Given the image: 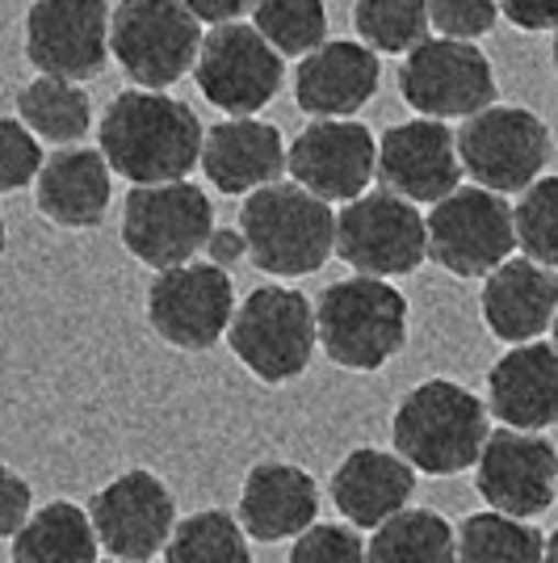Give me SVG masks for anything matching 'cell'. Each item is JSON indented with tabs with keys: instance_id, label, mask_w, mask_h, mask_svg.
<instances>
[{
	"instance_id": "cell-1",
	"label": "cell",
	"mask_w": 558,
	"mask_h": 563,
	"mask_svg": "<svg viewBox=\"0 0 558 563\" xmlns=\"http://www.w3.org/2000/svg\"><path fill=\"white\" fill-rule=\"evenodd\" d=\"M97 147L131 186L181 181L202 165L207 126L193 106L168 97L164 89H122L101 114Z\"/></svg>"
},
{
	"instance_id": "cell-2",
	"label": "cell",
	"mask_w": 558,
	"mask_h": 563,
	"mask_svg": "<svg viewBox=\"0 0 558 563\" xmlns=\"http://www.w3.org/2000/svg\"><path fill=\"white\" fill-rule=\"evenodd\" d=\"M491 438V404L454 378H428L399 399L391 442L424 475H462L479 467Z\"/></svg>"
},
{
	"instance_id": "cell-3",
	"label": "cell",
	"mask_w": 558,
	"mask_h": 563,
	"mask_svg": "<svg viewBox=\"0 0 558 563\" xmlns=\"http://www.w3.org/2000/svg\"><path fill=\"white\" fill-rule=\"evenodd\" d=\"M239 228L248 235V261L269 278L320 274L336 253V211L303 181H274L248 194L239 207Z\"/></svg>"
},
{
	"instance_id": "cell-4",
	"label": "cell",
	"mask_w": 558,
	"mask_h": 563,
	"mask_svg": "<svg viewBox=\"0 0 558 563\" xmlns=\"http://www.w3.org/2000/svg\"><path fill=\"white\" fill-rule=\"evenodd\" d=\"M320 350L353 375L382 371L408 345V299L387 278L353 274L320 290Z\"/></svg>"
},
{
	"instance_id": "cell-5",
	"label": "cell",
	"mask_w": 558,
	"mask_h": 563,
	"mask_svg": "<svg viewBox=\"0 0 558 563\" xmlns=\"http://www.w3.org/2000/svg\"><path fill=\"white\" fill-rule=\"evenodd\" d=\"M227 345L253 378L281 387L299 378L320 350V316L303 290L290 286H256L235 307Z\"/></svg>"
},
{
	"instance_id": "cell-6",
	"label": "cell",
	"mask_w": 558,
	"mask_h": 563,
	"mask_svg": "<svg viewBox=\"0 0 558 563\" xmlns=\"http://www.w3.org/2000/svg\"><path fill=\"white\" fill-rule=\"evenodd\" d=\"M202 18L186 0H118L114 47L118 68L140 89H172L198 68L202 55Z\"/></svg>"
},
{
	"instance_id": "cell-7",
	"label": "cell",
	"mask_w": 558,
	"mask_h": 563,
	"mask_svg": "<svg viewBox=\"0 0 558 563\" xmlns=\"http://www.w3.org/2000/svg\"><path fill=\"white\" fill-rule=\"evenodd\" d=\"M214 202L198 181H160V186H131L122 202V249L147 269H172L189 265L207 253L214 235Z\"/></svg>"
},
{
	"instance_id": "cell-8",
	"label": "cell",
	"mask_w": 558,
	"mask_h": 563,
	"mask_svg": "<svg viewBox=\"0 0 558 563\" xmlns=\"http://www.w3.org/2000/svg\"><path fill=\"white\" fill-rule=\"evenodd\" d=\"M336 257L357 274L408 278L428 261V214L395 189H366L336 214Z\"/></svg>"
},
{
	"instance_id": "cell-9",
	"label": "cell",
	"mask_w": 558,
	"mask_h": 563,
	"mask_svg": "<svg viewBox=\"0 0 558 563\" xmlns=\"http://www.w3.org/2000/svg\"><path fill=\"white\" fill-rule=\"evenodd\" d=\"M458 152L475 186L525 194L555 161V135L550 122L525 106H488L462 122Z\"/></svg>"
},
{
	"instance_id": "cell-10",
	"label": "cell",
	"mask_w": 558,
	"mask_h": 563,
	"mask_svg": "<svg viewBox=\"0 0 558 563\" xmlns=\"http://www.w3.org/2000/svg\"><path fill=\"white\" fill-rule=\"evenodd\" d=\"M521 249L516 211L488 186H458L428 211V261L454 278H488Z\"/></svg>"
},
{
	"instance_id": "cell-11",
	"label": "cell",
	"mask_w": 558,
	"mask_h": 563,
	"mask_svg": "<svg viewBox=\"0 0 558 563\" xmlns=\"http://www.w3.org/2000/svg\"><path fill=\"white\" fill-rule=\"evenodd\" d=\"M399 97L408 110L424 118H475L479 110L495 106L500 85L495 68L483 55L479 43L470 38H424L416 51L403 55L399 68Z\"/></svg>"
},
{
	"instance_id": "cell-12",
	"label": "cell",
	"mask_w": 558,
	"mask_h": 563,
	"mask_svg": "<svg viewBox=\"0 0 558 563\" xmlns=\"http://www.w3.org/2000/svg\"><path fill=\"white\" fill-rule=\"evenodd\" d=\"M198 93L214 110L232 118L260 114L286 85V55H281L256 22L210 25L202 55H198Z\"/></svg>"
},
{
	"instance_id": "cell-13",
	"label": "cell",
	"mask_w": 558,
	"mask_h": 563,
	"mask_svg": "<svg viewBox=\"0 0 558 563\" xmlns=\"http://www.w3.org/2000/svg\"><path fill=\"white\" fill-rule=\"evenodd\" d=\"M235 320V286L223 265L189 261L160 269L147 286V324L172 350H214Z\"/></svg>"
},
{
	"instance_id": "cell-14",
	"label": "cell",
	"mask_w": 558,
	"mask_h": 563,
	"mask_svg": "<svg viewBox=\"0 0 558 563\" xmlns=\"http://www.w3.org/2000/svg\"><path fill=\"white\" fill-rule=\"evenodd\" d=\"M110 0H34L25 9V59L43 76L93 80L114 59Z\"/></svg>"
},
{
	"instance_id": "cell-15",
	"label": "cell",
	"mask_w": 558,
	"mask_h": 563,
	"mask_svg": "<svg viewBox=\"0 0 558 563\" xmlns=\"http://www.w3.org/2000/svg\"><path fill=\"white\" fill-rule=\"evenodd\" d=\"M89 514H93L101 547L118 560L135 563H152L156 555H164V547L181 521L168 484L147 467H131L114 475L101 493H93Z\"/></svg>"
},
{
	"instance_id": "cell-16",
	"label": "cell",
	"mask_w": 558,
	"mask_h": 563,
	"mask_svg": "<svg viewBox=\"0 0 558 563\" xmlns=\"http://www.w3.org/2000/svg\"><path fill=\"white\" fill-rule=\"evenodd\" d=\"M475 488L500 514H546L558 496V446L534 429H491L475 467Z\"/></svg>"
},
{
	"instance_id": "cell-17",
	"label": "cell",
	"mask_w": 558,
	"mask_h": 563,
	"mask_svg": "<svg viewBox=\"0 0 558 563\" xmlns=\"http://www.w3.org/2000/svg\"><path fill=\"white\" fill-rule=\"evenodd\" d=\"M290 177L327 202H353L378 177V140L353 118H315L290 143Z\"/></svg>"
},
{
	"instance_id": "cell-18",
	"label": "cell",
	"mask_w": 558,
	"mask_h": 563,
	"mask_svg": "<svg viewBox=\"0 0 558 563\" xmlns=\"http://www.w3.org/2000/svg\"><path fill=\"white\" fill-rule=\"evenodd\" d=\"M462 152L458 131L442 118H412L395 122L378 135V181L412 202H442L462 181Z\"/></svg>"
},
{
	"instance_id": "cell-19",
	"label": "cell",
	"mask_w": 558,
	"mask_h": 563,
	"mask_svg": "<svg viewBox=\"0 0 558 563\" xmlns=\"http://www.w3.org/2000/svg\"><path fill=\"white\" fill-rule=\"evenodd\" d=\"M382 85V55L361 38H327L299 59L294 101L311 118H353Z\"/></svg>"
},
{
	"instance_id": "cell-20",
	"label": "cell",
	"mask_w": 558,
	"mask_h": 563,
	"mask_svg": "<svg viewBox=\"0 0 558 563\" xmlns=\"http://www.w3.org/2000/svg\"><path fill=\"white\" fill-rule=\"evenodd\" d=\"M479 311L488 332L504 345L542 341L558 316V274L534 257H509L483 278Z\"/></svg>"
},
{
	"instance_id": "cell-21",
	"label": "cell",
	"mask_w": 558,
	"mask_h": 563,
	"mask_svg": "<svg viewBox=\"0 0 558 563\" xmlns=\"http://www.w3.org/2000/svg\"><path fill=\"white\" fill-rule=\"evenodd\" d=\"M38 214L64 228V232H89L101 228V219L114 202V165L101 147H59L47 156V165L34 181Z\"/></svg>"
},
{
	"instance_id": "cell-22",
	"label": "cell",
	"mask_w": 558,
	"mask_h": 563,
	"mask_svg": "<svg viewBox=\"0 0 558 563\" xmlns=\"http://www.w3.org/2000/svg\"><path fill=\"white\" fill-rule=\"evenodd\" d=\"M202 173L219 194H256L260 186L281 181L290 173V147L281 140L274 122L260 118H223L207 126V147H202Z\"/></svg>"
},
{
	"instance_id": "cell-23",
	"label": "cell",
	"mask_w": 558,
	"mask_h": 563,
	"mask_svg": "<svg viewBox=\"0 0 558 563\" xmlns=\"http://www.w3.org/2000/svg\"><path fill=\"white\" fill-rule=\"evenodd\" d=\"M327 493L341 517H349L357 530H378L416 496V467L399 450L357 446L332 471Z\"/></svg>"
},
{
	"instance_id": "cell-24",
	"label": "cell",
	"mask_w": 558,
	"mask_h": 563,
	"mask_svg": "<svg viewBox=\"0 0 558 563\" xmlns=\"http://www.w3.org/2000/svg\"><path fill=\"white\" fill-rule=\"evenodd\" d=\"M491 417L512 429H555L558 424V345L525 341L512 345L488 371Z\"/></svg>"
},
{
	"instance_id": "cell-25",
	"label": "cell",
	"mask_w": 558,
	"mask_h": 563,
	"mask_svg": "<svg viewBox=\"0 0 558 563\" xmlns=\"http://www.w3.org/2000/svg\"><path fill=\"white\" fill-rule=\"evenodd\" d=\"M320 517V484L294 463H256L239 493V521L256 542L299 539Z\"/></svg>"
},
{
	"instance_id": "cell-26",
	"label": "cell",
	"mask_w": 558,
	"mask_h": 563,
	"mask_svg": "<svg viewBox=\"0 0 558 563\" xmlns=\"http://www.w3.org/2000/svg\"><path fill=\"white\" fill-rule=\"evenodd\" d=\"M97 551H105V547L97 539L93 514L71 500L43 505L9 539L13 563H97Z\"/></svg>"
},
{
	"instance_id": "cell-27",
	"label": "cell",
	"mask_w": 558,
	"mask_h": 563,
	"mask_svg": "<svg viewBox=\"0 0 558 563\" xmlns=\"http://www.w3.org/2000/svg\"><path fill=\"white\" fill-rule=\"evenodd\" d=\"M18 114L38 135V140L55 143V147H71L93 131V97L85 93L80 80H64V76H34L18 93Z\"/></svg>"
},
{
	"instance_id": "cell-28",
	"label": "cell",
	"mask_w": 558,
	"mask_h": 563,
	"mask_svg": "<svg viewBox=\"0 0 558 563\" xmlns=\"http://www.w3.org/2000/svg\"><path fill=\"white\" fill-rule=\"evenodd\" d=\"M370 563H462L458 534L433 509H403L373 530Z\"/></svg>"
},
{
	"instance_id": "cell-29",
	"label": "cell",
	"mask_w": 558,
	"mask_h": 563,
	"mask_svg": "<svg viewBox=\"0 0 558 563\" xmlns=\"http://www.w3.org/2000/svg\"><path fill=\"white\" fill-rule=\"evenodd\" d=\"M458 560L462 563H546V539L525 517L470 514L458 526Z\"/></svg>"
},
{
	"instance_id": "cell-30",
	"label": "cell",
	"mask_w": 558,
	"mask_h": 563,
	"mask_svg": "<svg viewBox=\"0 0 558 563\" xmlns=\"http://www.w3.org/2000/svg\"><path fill=\"white\" fill-rule=\"evenodd\" d=\"M248 530L239 514L202 509L177 521L172 539L164 547V563H253Z\"/></svg>"
},
{
	"instance_id": "cell-31",
	"label": "cell",
	"mask_w": 558,
	"mask_h": 563,
	"mask_svg": "<svg viewBox=\"0 0 558 563\" xmlns=\"http://www.w3.org/2000/svg\"><path fill=\"white\" fill-rule=\"evenodd\" d=\"M353 34L378 55H408L433 38L428 0H353Z\"/></svg>"
},
{
	"instance_id": "cell-32",
	"label": "cell",
	"mask_w": 558,
	"mask_h": 563,
	"mask_svg": "<svg viewBox=\"0 0 558 563\" xmlns=\"http://www.w3.org/2000/svg\"><path fill=\"white\" fill-rule=\"evenodd\" d=\"M256 30L286 55L303 59L327 43V0H256Z\"/></svg>"
},
{
	"instance_id": "cell-33",
	"label": "cell",
	"mask_w": 558,
	"mask_h": 563,
	"mask_svg": "<svg viewBox=\"0 0 558 563\" xmlns=\"http://www.w3.org/2000/svg\"><path fill=\"white\" fill-rule=\"evenodd\" d=\"M512 211H516L521 253L558 269V173L555 177H537Z\"/></svg>"
},
{
	"instance_id": "cell-34",
	"label": "cell",
	"mask_w": 558,
	"mask_h": 563,
	"mask_svg": "<svg viewBox=\"0 0 558 563\" xmlns=\"http://www.w3.org/2000/svg\"><path fill=\"white\" fill-rule=\"evenodd\" d=\"M0 152H4V161H0V189L4 194H18V189L34 186L43 165H47L43 143L25 126L18 110L4 114V122H0Z\"/></svg>"
},
{
	"instance_id": "cell-35",
	"label": "cell",
	"mask_w": 558,
	"mask_h": 563,
	"mask_svg": "<svg viewBox=\"0 0 558 563\" xmlns=\"http://www.w3.org/2000/svg\"><path fill=\"white\" fill-rule=\"evenodd\" d=\"M286 563H370V547L361 542L357 526H336V521H315L303 530Z\"/></svg>"
},
{
	"instance_id": "cell-36",
	"label": "cell",
	"mask_w": 558,
	"mask_h": 563,
	"mask_svg": "<svg viewBox=\"0 0 558 563\" xmlns=\"http://www.w3.org/2000/svg\"><path fill=\"white\" fill-rule=\"evenodd\" d=\"M428 13H433V30L445 38H470L479 43L483 34L495 30V22L504 18L500 13V0H428Z\"/></svg>"
},
{
	"instance_id": "cell-37",
	"label": "cell",
	"mask_w": 558,
	"mask_h": 563,
	"mask_svg": "<svg viewBox=\"0 0 558 563\" xmlns=\"http://www.w3.org/2000/svg\"><path fill=\"white\" fill-rule=\"evenodd\" d=\"M500 13H504V22L525 34L558 30V0H500Z\"/></svg>"
},
{
	"instance_id": "cell-38",
	"label": "cell",
	"mask_w": 558,
	"mask_h": 563,
	"mask_svg": "<svg viewBox=\"0 0 558 563\" xmlns=\"http://www.w3.org/2000/svg\"><path fill=\"white\" fill-rule=\"evenodd\" d=\"M0 479H4V521H0V534L13 539L25 521L34 517V496H30V484L13 467L0 471Z\"/></svg>"
},
{
	"instance_id": "cell-39",
	"label": "cell",
	"mask_w": 558,
	"mask_h": 563,
	"mask_svg": "<svg viewBox=\"0 0 558 563\" xmlns=\"http://www.w3.org/2000/svg\"><path fill=\"white\" fill-rule=\"evenodd\" d=\"M207 261L223 265V269L248 261V235H244V228H214V235H210L207 244Z\"/></svg>"
},
{
	"instance_id": "cell-40",
	"label": "cell",
	"mask_w": 558,
	"mask_h": 563,
	"mask_svg": "<svg viewBox=\"0 0 558 563\" xmlns=\"http://www.w3.org/2000/svg\"><path fill=\"white\" fill-rule=\"evenodd\" d=\"M186 4L202 18V25L244 22V18L256 9V0H186Z\"/></svg>"
},
{
	"instance_id": "cell-41",
	"label": "cell",
	"mask_w": 558,
	"mask_h": 563,
	"mask_svg": "<svg viewBox=\"0 0 558 563\" xmlns=\"http://www.w3.org/2000/svg\"><path fill=\"white\" fill-rule=\"evenodd\" d=\"M546 563H558V530L546 539Z\"/></svg>"
},
{
	"instance_id": "cell-42",
	"label": "cell",
	"mask_w": 558,
	"mask_h": 563,
	"mask_svg": "<svg viewBox=\"0 0 558 563\" xmlns=\"http://www.w3.org/2000/svg\"><path fill=\"white\" fill-rule=\"evenodd\" d=\"M550 64H555V76H558V30H555V43H550Z\"/></svg>"
},
{
	"instance_id": "cell-43",
	"label": "cell",
	"mask_w": 558,
	"mask_h": 563,
	"mask_svg": "<svg viewBox=\"0 0 558 563\" xmlns=\"http://www.w3.org/2000/svg\"><path fill=\"white\" fill-rule=\"evenodd\" d=\"M97 563H135V560H118V555H114V560H97Z\"/></svg>"
},
{
	"instance_id": "cell-44",
	"label": "cell",
	"mask_w": 558,
	"mask_h": 563,
	"mask_svg": "<svg viewBox=\"0 0 558 563\" xmlns=\"http://www.w3.org/2000/svg\"><path fill=\"white\" fill-rule=\"evenodd\" d=\"M555 345H558V316H555Z\"/></svg>"
}]
</instances>
